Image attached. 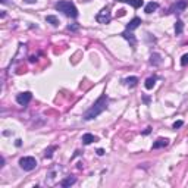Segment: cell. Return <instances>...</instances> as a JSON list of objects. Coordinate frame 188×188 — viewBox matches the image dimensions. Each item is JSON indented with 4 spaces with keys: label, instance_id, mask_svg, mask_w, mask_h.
I'll list each match as a JSON object with an SVG mask.
<instances>
[{
    "label": "cell",
    "instance_id": "obj_18",
    "mask_svg": "<svg viewBox=\"0 0 188 188\" xmlns=\"http://www.w3.org/2000/svg\"><path fill=\"white\" fill-rule=\"evenodd\" d=\"M182 31H184V22L182 21H177V24H175V33H177V35L182 34Z\"/></svg>",
    "mask_w": 188,
    "mask_h": 188
},
{
    "label": "cell",
    "instance_id": "obj_22",
    "mask_svg": "<svg viewBox=\"0 0 188 188\" xmlns=\"http://www.w3.org/2000/svg\"><path fill=\"white\" fill-rule=\"evenodd\" d=\"M68 30H69V31H77L78 24H75V25H68Z\"/></svg>",
    "mask_w": 188,
    "mask_h": 188
},
{
    "label": "cell",
    "instance_id": "obj_16",
    "mask_svg": "<svg viewBox=\"0 0 188 188\" xmlns=\"http://www.w3.org/2000/svg\"><path fill=\"white\" fill-rule=\"evenodd\" d=\"M46 21L49 24H52L53 27H57V25H59V19L56 18L55 15H47V16H46Z\"/></svg>",
    "mask_w": 188,
    "mask_h": 188
},
{
    "label": "cell",
    "instance_id": "obj_10",
    "mask_svg": "<svg viewBox=\"0 0 188 188\" xmlns=\"http://www.w3.org/2000/svg\"><path fill=\"white\" fill-rule=\"evenodd\" d=\"M118 2H123V3H128V5H131L134 9H138V8H141L143 6V0H118Z\"/></svg>",
    "mask_w": 188,
    "mask_h": 188
},
{
    "label": "cell",
    "instance_id": "obj_4",
    "mask_svg": "<svg viewBox=\"0 0 188 188\" xmlns=\"http://www.w3.org/2000/svg\"><path fill=\"white\" fill-rule=\"evenodd\" d=\"M96 21L99 24H109L112 21V13L109 11V8H104L96 15Z\"/></svg>",
    "mask_w": 188,
    "mask_h": 188
},
{
    "label": "cell",
    "instance_id": "obj_21",
    "mask_svg": "<svg viewBox=\"0 0 188 188\" xmlns=\"http://www.w3.org/2000/svg\"><path fill=\"white\" fill-rule=\"evenodd\" d=\"M182 125H184V122H182V121H177L175 123H174V129H177V128H181Z\"/></svg>",
    "mask_w": 188,
    "mask_h": 188
},
{
    "label": "cell",
    "instance_id": "obj_3",
    "mask_svg": "<svg viewBox=\"0 0 188 188\" xmlns=\"http://www.w3.org/2000/svg\"><path fill=\"white\" fill-rule=\"evenodd\" d=\"M19 166L22 167L24 170H34L35 167H37V160H35V157L33 156H25L22 157L21 160H19Z\"/></svg>",
    "mask_w": 188,
    "mask_h": 188
},
{
    "label": "cell",
    "instance_id": "obj_14",
    "mask_svg": "<svg viewBox=\"0 0 188 188\" xmlns=\"http://www.w3.org/2000/svg\"><path fill=\"white\" fill-rule=\"evenodd\" d=\"M157 8H159V5H157L156 2H150V3H147V5H145V9H144V12H145V13H153Z\"/></svg>",
    "mask_w": 188,
    "mask_h": 188
},
{
    "label": "cell",
    "instance_id": "obj_6",
    "mask_svg": "<svg viewBox=\"0 0 188 188\" xmlns=\"http://www.w3.org/2000/svg\"><path fill=\"white\" fill-rule=\"evenodd\" d=\"M187 6H188V0H178L177 3L174 5V8H172L170 11H172V12L175 11L177 13H179V12L184 11V9H185Z\"/></svg>",
    "mask_w": 188,
    "mask_h": 188
},
{
    "label": "cell",
    "instance_id": "obj_17",
    "mask_svg": "<svg viewBox=\"0 0 188 188\" xmlns=\"http://www.w3.org/2000/svg\"><path fill=\"white\" fill-rule=\"evenodd\" d=\"M155 84H156V78H147L145 79V88L147 90H151L153 87H155Z\"/></svg>",
    "mask_w": 188,
    "mask_h": 188
},
{
    "label": "cell",
    "instance_id": "obj_9",
    "mask_svg": "<svg viewBox=\"0 0 188 188\" xmlns=\"http://www.w3.org/2000/svg\"><path fill=\"white\" fill-rule=\"evenodd\" d=\"M140 24H141V19H140V18H134L132 21L126 25V30H128V31H134L135 28L140 27Z\"/></svg>",
    "mask_w": 188,
    "mask_h": 188
},
{
    "label": "cell",
    "instance_id": "obj_11",
    "mask_svg": "<svg viewBox=\"0 0 188 188\" xmlns=\"http://www.w3.org/2000/svg\"><path fill=\"white\" fill-rule=\"evenodd\" d=\"M97 138L93 135V134H90V132H87V134H84L82 135V143L85 144V145H88V144H91V143H94Z\"/></svg>",
    "mask_w": 188,
    "mask_h": 188
},
{
    "label": "cell",
    "instance_id": "obj_8",
    "mask_svg": "<svg viewBox=\"0 0 188 188\" xmlns=\"http://www.w3.org/2000/svg\"><path fill=\"white\" fill-rule=\"evenodd\" d=\"M75 182H77V178L75 177H66L62 182H60V185L63 188H68V187H71V185H74Z\"/></svg>",
    "mask_w": 188,
    "mask_h": 188
},
{
    "label": "cell",
    "instance_id": "obj_23",
    "mask_svg": "<svg viewBox=\"0 0 188 188\" xmlns=\"http://www.w3.org/2000/svg\"><path fill=\"white\" fill-rule=\"evenodd\" d=\"M97 155L103 156V155H104V150H103V148H99V150H97Z\"/></svg>",
    "mask_w": 188,
    "mask_h": 188
},
{
    "label": "cell",
    "instance_id": "obj_1",
    "mask_svg": "<svg viewBox=\"0 0 188 188\" xmlns=\"http://www.w3.org/2000/svg\"><path fill=\"white\" fill-rule=\"evenodd\" d=\"M106 107H107V96H106V93H103L99 99H97V101L84 113L82 118H84L85 121H91V119L97 118L100 113H103V112L106 110Z\"/></svg>",
    "mask_w": 188,
    "mask_h": 188
},
{
    "label": "cell",
    "instance_id": "obj_2",
    "mask_svg": "<svg viewBox=\"0 0 188 188\" xmlns=\"http://www.w3.org/2000/svg\"><path fill=\"white\" fill-rule=\"evenodd\" d=\"M56 11L62 12L63 15H66L69 18H77L78 16V9L75 8V5L72 2H66V0H62V2H57L55 5Z\"/></svg>",
    "mask_w": 188,
    "mask_h": 188
},
{
    "label": "cell",
    "instance_id": "obj_12",
    "mask_svg": "<svg viewBox=\"0 0 188 188\" xmlns=\"http://www.w3.org/2000/svg\"><path fill=\"white\" fill-rule=\"evenodd\" d=\"M122 37L125 38V40H128L129 43H131V46H135L137 44V40H135V37H134V34H131L128 30L125 31V33H122Z\"/></svg>",
    "mask_w": 188,
    "mask_h": 188
},
{
    "label": "cell",
    "instance_id": "obj_13",
    "mask_svg": "<svg viewBox=\"0 0 188 188\" xmlns=\"http://www.w3.org/2000/svg\"><path fill=\"white\" fill-rule=\"evenodd\" d=\"M150 63H151L153 66H159V65L162 63V56L157 55V53H153L151 57H150Z\"/></svg>",
    "mask_w": 188,
    "mask_h": 188
},
{
    "label": "cell",
    "instance_id": "obj_24",
    "mask_svg": "<svg viewBox=\"0 0 188 188\" xmlns=\"http://www.w3.org/2000/svg\"><path fill=\"white\" fill-rule=\"evenodd\" d=\"M2 166H5V159H3V157L0 159V167H2Z\"/></svg>",
    "mask_w": 188,
    "mask_h": 188
},
{
    "label": "cell",
    "instance_id": "obj_5",
    "mask_svg": "<svg viewBox=\"0 0 188 188\" xmlns=\"http://www.w3.org/2000/svg\"><path fill=\"white\" fill-rule=\"evenodd\" d=\"M31 99H33V94L30 91H25V93H21V94L16 96V103L21 104V106H27L31 101Z\"/></svg>",
    "mask_w": 188,
    "mask_h": 188
},
{
    "label": "cell",
    "instance_id": "obj_26",
    "mask_svg": "<svg viewBox=\"0 0 188 188\" xmlns=\"http://www.w3.org/2000/svg\"><path fill=\"white\" fill-rule=\"evenodd\" d=\"M0 2H2V3H8L9 0H0Z\"/></svg>",
    "mask_w": 188,
    "mask_h": 188
},
{
    "label": "cell",
    "instance_id": "obj_25",
    "mask_svg": "<svg viewBox=\"0 0 188 188\" xmlns=\"http://www.w3.org/2000/svg\"><path fill=\"white\" fill-rule=\"evenodd\" d=\"M24 2H25V3H35L37 0H24Z\"/></svg>",
    "mask_w": 188,
    "mask_h": 188
},
{
    "label": "cell",
    "instance_id": "obj_7",
    "mask_svg": "<svg viewBox=\"0 0 188 188\" xmlns=\"http://www.w3.org/2000/svg\"><path fill=\"white\" fill-rule=\"evenodd\" d=\"M169 144V140L167 138H157L155 143H153V148H163Z\"/></svg>",
    "mask_w": 188,
    "mask_h": 188
},
{
    "label": "cell",
    "instance_id": "obj_15",
    "mask_svg": "<svg viewBox=\"0 0 188 188\" xmlns=\"http://www.w3.org/2000/svg\"><path fill=\"white\" fill-rule=\"evenodd\" d=\"M123 82H125V85H128V87H135V85L138 84V78H137V77L125 78V79H123Z\"/></svg>",
    "mask_w": 188,
    "mask_h": 188
},
{
    "label": "cell",
    "instance_id": "obj_19",
    "mask_svg": "<svg viewBox=\"0 0 188 188\" xmlns=\"http://www.w3.org/2000/svg\"><path fill=\"white\" fill-rule=\"evenodd\" d=\"M56 148H57V147H56V145H52V147H50V148H47V150H46V157H52V155H53V151H55Z\"/></svg>",
    "mask_w": 188,
    "mask_h": 188
},
{
    "label": "cell",
    "instance_id": "obj_20",
    "mask_svg": "<svg viewBox=\"0 0 188 188\" xmlns=\"http://www.w3.org/2000/svg\"><path fill=\"white\" fill-rule=\"evenodd\" d=\"M181 65H182V66H187L188 65V53L181 57Z\"/></svg>",
    "mask_w": 188,
    "mask_h": 188
}]
</instances>
